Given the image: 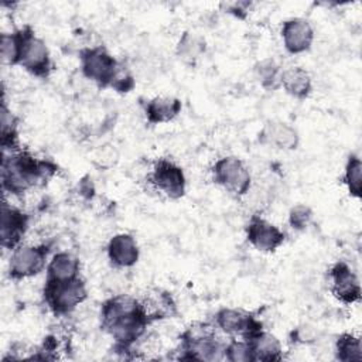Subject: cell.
Here are the masks:
<instances>
[{
    "mask_svg": "<svg viewBox=\"0 0 362 362\" xmlns=\"http://www.w3.org/2000/svg\"><path fill=\"white\" fill-rule=\"evenodd\" d=\"M103 324L115 339L129 344L144 331L146 314L136 300L119 296L105 304Z\"/></svg>",
    "mask_w": 362,
    "mask_h": 362,
    "instance_id": "1",
    "label": "cell"
},
{
    "mask_svg": "<svg viewBox=\"0 0 362 362\" xmlns=\"http://www.w3.org/2000/svg\"><path fill=\"white\" fill-rule=\"evenodd\" d=\"M44 164L25 154L4 157L3 160V185L10 192H23L33 187L44 174Z\"/></svg>",
    "mask_w": 362,
    "mask_h": 362,
    "instance_id": "2",
    "label": "cell"
},
{
    "mask_svg": "<svg viewBox=\"0 0 362 362\" xmlns=\"http://www.w3.org/2000/svg\"><path fill=\"white\" fill-rule=\"evenodd\" d=\"M45 297L55 313H68L85 300L86 290L83 283L78 279L65 281H48Z\"/></svg>",
    "mask_w": 362,
    "mask_h": 362,
    "instance_id": "3",
    "label": "cell"
},
{
    "mask_svg": "<svg viewBox=\"0 0 362 362\" xmlns=\"http://www.w3.org/2000/svg\"><path fill=\"white\" fill-rule=\"evenodd\" d=\"M215 180L235 194H245L250 185V174L245 164L233 157L222 158L215 165Z\"/></svg>",
    "mask_w": 362,
    "mask_h": 362,
    "instance_id": "4",
    "label": "cell"
},
{
    "mask_svg": "<svg viewBox=\"0 0 362 362\" xmlns=\"http://www.w3.org/2000/svg\"><path fill=\"white\" fill-rule=\"evenodd\" d=\"M83 74L102 85L113 82V78L117 72V65L115 59L102 48H92L83 52L82 58Z\"/></svg>",
    "mask_w": 362,
    "mask_h": 362,
    "instance_id": "5",
    "label": "cell"
},
{
    "mask_svg": "<svg viewBox=\"0 0 362 362\" xmlns=\"http://www.w3.org/2000/svg\"><path fill=\"white\" fill-rule=\"evenodd\" d=\"M47 250L37 246H18L10 257V273L13 277L23 279L37 274L45 263Z\"/></svg>",
    "mask_w": 362,
    "mask_h": 362,
    "instance_id": "6",
    "label": "cell"
},
{
    "mask_svg": "<svg viewBox=\"0 0 362 362\" xmlns=\"http://www.w3.org/2000/svg\"><path fill=\"white\" fill-rule=\"evenodd\" d=\"M18 62L35 75L47 74L49 66V54L45 42L34 34L23 33V45Z\"/></svg>",
    "mask_w": 362,
    "mask_h": 362,
    "instance_id": "7",
    "label": "cell"
},
{
    "mask_svg": "<svg viewBox=\"0 0 362 362\" xmlns=\"http://www.w3.org/2000/svg\"><path fill=\"white\" fill-rule=\"evenodd\" d=\"M153 182L171 198H178L184 192V174L170 161H160L153 171Z\"/></svg>",
    "mask_w": 362,
    "mask_h": 362,
    "instance_id": "8",
    "label": "cell"
},
{
    "mask_svg": "<svg viewBox=\"0 0 362 362\" xmlns=\"http://www.w3.org/2000/svg\"><path fill=\"white\" fill-rule=\"evenodd\" d=\"M281 34L286 48L293 54L308 49L314 38L311 25L303 18H291L286 21Z\"/></svg>",
    "mask_w": 362,
    "mask_h": 362,
    "instance_id": "9",
    "label": "cell"
},
{
    "mask_svg": "<svg viewBox=\"0 0 362 362\" xmlns=\"http://www.w3.org/2000/svg\"><path fill=\"white\" fill-rule=\"evenodd\" d=\"M247 238L250 243L259 250H274L281 245L284 235L273 225L263 219H253L247 229Z\"/></svg>",
    "mask_w": 362,
    "mask_h": 362,
    "instance_id": "10",
    "label": "cell"
},
{
    "mask_svg": "<svg viewBox=\"0 0 362 362\" xmlns=\"http://www.w3.org/2000/svg\"><path fill=\"white\" fill-rule=\"evenodd\" d=\"M332 291L334 294L345 301V303H354L359 298L361 288L356 276L349 270L345 264H337L332 270Z\"/></svg>",
    "mask_w": 362,
    "mask_h": 362,
    "instance_id": "11",
    "label": "cell"
},
{
    "mask_svg": "<svg viewBox=\"0 0 362 362\" xmlns=\"http://www.w3.org/2000/svg\"><path fill=\"white\" fill-rule=\"evenodd\" d=\"M27 219L16 208L3 205L1 209V242L6 247H14L25 230Z\"/></svg>",
    "mask_w": 362,
    "mask_h": 362,
    "instance_id": "12",
    "label": "cell"
},
{
    "mask_svg": "<svg viewBox=\"0 0 362 362\" xmlns=\"http://www.w3.org/2000/svg\"><path fill=\"white\" fill-rule=\"evenodd\" d=\"M109 259L119 267H129L136 263L139 257V249L134 239L130 235H116L107 246Z\"/></svg>",
    "mask_w": 362,
    "mask_h": 362,
    "instance_id": "13",
    "label": "cell"
},
{
    "mask_svg": "<svg viewBox=\"0 0 362 362\" xmlns=\"http://www.w3.org/2000/svg\"><path fill=\"white\" fill-rule=\"evenodd\" d=\"M283 88L296 98H304L311 89V81L308 74L300 66H291L283 71L280 76Z\"/></svg>",
    "mask_w": 362,
    "mask_h": 362,
    "instance_id": "14",
    "label": "cell"
},
{
    "mask_svg": "<svg viewBox=\"0 0 362 362\" xmlns=\"http://www.w3.org/2000/svg\"><path fill=\"white\" fill-rule=\"evenodd\" d=\"M78 260L69 253H58L48 266V281H65L76 279Z\"/></svg>",
    "mask_w": 362,
    "mask_h": 362,
    "instance_id": "15",
    "label": "cell"
},
{
    "mask_svg": "<svg viewBox=\"0 0 362 362\" xmlns=\"http://www.w3.org/2000/svg\"><path fill=\"white\" fill-rule=\"evenodd\" d=\"M249 345L252 348L255 359L273 361L280 358V344L270 334L253 332Z\"/></svg>",
    "mask_w": 362,
    "mask_h": 362,
    "instance_id": "16",
    "label": "cell"
},
{
    "mask_svg": "<svg viewBox=\"0 0 362 362\" xmlns=\"http://www.w3.org/2000/svg\"><path fill=\"white\" fill-rule=\"evenodd\" d=\"M263 137L279 148H296L298 137L294 129L284 123H270L263 132Z\"/></svg>",
    "mask_w": 362,
    "mask_h": 362,
    "instance_id": "17",
    "label": "cell"
},
{
    "mask_svg": "<svg viewBox=\"0 0 362 362\" xmlns=\"http://www.w3.org/2000/svg\"><path fill=\"white\" fill-rule=\"evenodd\" d=\"M216 321H218V325L228 334H242V332L255 329V328H250L252 327L250 318L236 310L225 308L219 311Z\"/></svg>",
    "mask_w": 362,
    "mask_h": 362,
    "instance_id": "18",
    "label": "cell"
},
{
    "mask_svg": "<svg viewBox=\"0 0 362 362\" xmlns=\"http://www.w3.org/2000/svg\"><path fill=\"white\" fill-rule=\"evenodd\" d=\"M180 102L173 98H156L147 105V116L154 123L168 122L180 112Z\"/></svg>",
    "mask_w": 362,
    "mask_h": 362,
    "instance_id": "19",
    "label": "cell"
},
{
    "mask_svg": "<svg viewBox=\"0 0 362 362\" xmlns=\"http://www.w3.org/2000/svg\"><path fill=\"white\" fill-rule=\"evenodd\" d=\"M23 33L1 35V59L4 64H17L21 55Z\"/></svg>",
    "mask_w": 362,
    "mask_h": 362,
    "instance_id": "20",
    "label": "cell"
},
{
    "mask_svg": "<svg viewBox=\"0 0 362 362\" xmlns=\"http://www.w3.org/2000/svg\"><path fill=\"white\" fill-rule=\"evenodd\" d=\"M202 51H204V41L198 35L191 33L184 34L178 45V52L182 59L194 61L201 55Z\"/></svg>",
    "mask_w": 362,
    "mask_h": 362,
    "instance_id": "21",
    "label": "cell"
},
{
    "mask_svg": "<svg viewBox=\"0 0 362 362\" xmlns=\"http://www.w3.org/2000/svg\"><path fill=\"white\" fill-rule=\"evenodd\" d=\"M338 358L342 361H359L361 359V342L352 335H344L338 341Z\"/></svg>",
    "mask_w": 362,
    "mask_h": 362,
    "instance_id": "22",
    "label": "cell"
},
{
    "mask_svg": "<svg viewBox=\"0 0 362 362\" xmlns=\"http://www.w3.org/2000/svg\"><path fill=\"white\" fill-rule=\"evenodd\" d=\"M361 160L358 157H351L345 171V182L349 188V192L355 197L361 195Z\"/></svg>",
    "mask_w": 362,
    "mask_h": 362,
    "instance_id": "23",
    "label": "cell"
},
{
    "mask_svg": "<svg viewBox=\"0 0 362 362\" xmlns=\"http://www.w3.org/2000/svg\"><path fill=\"white\" fill-rule=\"evenodd\" d=\"M226 358L235 362H246V361H255L252 348L246 342H232L226 349Z\"/></svg>",
    "mask_w": 362,
    "mask_h": 362,
    "instance_id": "24",
    "label": "cell"
},
{
    "mask_svg": "<svg viewBox=\"0 0 362 362\" xmlns=\"http://www.w3.org/2000/svg\"><path fill=\"white\" fill-rule=\"evenodd\" d=\"M311 218V212L308 208L303 206V205H298L296 206L291 214H290V222L293 225V228H297V229H301V228H305L308 221Z\"/></svg>",
    "mask_w": 362,
    "mask_h": 362,
    "instance_id": "25",
    "label": "cell"
},
{
    "mask_svg": "<svg viewBox=\"0 0 362 362\" xmlns=\"http://www.w3.org/2000/svg\"><path fill=\"white\" fill-rule=\"evenodd\" d=\"M257 72H259V78L264 85L267 82H274L277 78V66L274 65L273 61H263L262 64H259Z\"/></svg>",
    "mask_w": 362,
    "mask_h": 362,
    "instance_id": "26",
    "label": "cell"
}]
</instances>
